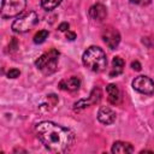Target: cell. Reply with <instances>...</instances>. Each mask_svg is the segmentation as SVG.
Masks as SVG:
<instances>
[{"label": "cell", "mask_w": 154, "mask_h": 154, "mask_svg": "<svg viewBox=\"0 0 154 154\" xmlns=\"http://www.w3.org/2000/svg\"><path fill=\"white\" fill-rule=\"evenodd\" d=\"M89 16L91 19L101 22L107 16V8L102 4H95L89 8Z\"/></svg>", "instance_id": "11"}, {"label": "cell", "mask_w": 154, "mask_h": 154, "mask_svg": "<svg viewBox=\"0 0 154 154\" xmlns=\"http://www.w3.org/2000/svg\"><path fill=\"white\" fill-rule=\"evenodd\" d=\"M106 91L108 94V101L112 105H118L120 102V99H122L120 90L116 84H108L106 87Z\"/></svg>", "instance_id": "12"}, {"label": "cell", "mask_w": 154, "mask_h": 154, "mask_svg": "<svg viewBox=\"0 0 154 154\" xmlns=\"http://www.w3.org/2000/svg\"><path fill=\"white\" fill-rule=\"evenodd\" d=\"M130 1H131V2H136V4H138L141 0H130Z\"/></svg>", "instance_id": "21"}, {"label": "cell", "mask_w": 154, "mask_h": 154, "mask_svg": "<svg viewBox=\"0 0 154 154\" xmlns=\"http://www.w3.org/2000/svg\"><path fill=\"white\" fill-rule=\"evenodd\" d=\"M101 96H102V94H101L100 88L95 87V88L91 90V93H90V95H89L88 99H83V100H79V101L75 102L73 109H75V111H79V109H82V108L89 107L90 105L97 103V102L101 100Z\"/></svg>", "instance_id": "8"}, {"label": "cell", "mask_w": 154, "mask_h": 154, "mask_svg": "<svg viewBox=\"0 0 154 154\" xmlns=\"http://www.w3.org/2000/svg\"><path fill=\"white\" fill-rule=\"evenodd\" d=\"M38 22V16L34 11H29L19 16L12 23V30L14 32H26Z\"/></svg>", "instance_id": "4"}, {"label": "cell", "mask_w": 154, "mask_h": 154, "mask_svg": "<svg viewBox=\"0 0 154 154\" xmlns=\"http://www.w3.org/2000/svg\"><path fill=\"white\" fill-rule=\"evenodd\" d=\"M66 38L67 40H70V41H73L75 38H76V34L75 32H72V31H66Z\"/></svg>", "instance_id": "20"}, {"label": "cell", "mask_w": 154, "mask_h": 154, "mask_svg": "<svg viewBox=\"0 0 154 154\" xmlns=\"http://www.w3.org/2000/svg\"><path fill=\"white\" fill-rule=\"evenodd\" d=\"M19 75H20V71L18 69H10L7 71V77L8 78H17V77H19Z\"/></svg>", "instance_id": "17"}, {"label": "cell", "mask_w": 154, "mask_h": 154, "mask_svg": "<svg viewBox=\"0 0 154 154\" xmlns=\"http://www.w3.org/2000/svg\"><path fill=\"white\" fill-rule=\"evenodd\" d=\"M101 36H102V40H103V42L106 43V46H107L108 48H111V49L117 48V46H118L119 42H120V34H119V31H118L116 28L111 26V25L106 26V28L102 30Z\"/></svg>", "instance_id": "7"}, {"label": "cell", "mask_w": 154, "mask_h": 154, "mask_svg": "<svg viewBox=\"0 0 154 154\" xmlns=\"http://www.w3.org/2000/svg\"><path fill=\"white\" fill-rule=\"evenodd\" d=\"M26 0H2L1 4V17L12 18L24 11Z\"/></svg>", "instance_id": "5"}, {"label": "cell", "mask_w": 154, "mask_h": 154, "mask_svg": "<svg viewBox=\"0 0 154 154\" xmlns=\"http://www.w3.org/2000/svg\"><path fill=\"white\" fill-rule=\"evenodd\" d=\"M48 31L47 30H40L38 32H36L35 34V36H34V42L35 43H43L45 41H46V38L48 37Z\"/></svg>", "instance_id": "16"}, {"label": "cell", "mask_w": 154, "mask_h": 154, "mask_svg": "<svg viewBox=\"0 0 154 154\" xmlns=\"http://www.w3.org/2000/svg\"><path fill=\"white\" fill-rule=\"evenodd\" d=\"M131 67H132V70H135V71H140V70H141V64H140L137 60H135V61L131 63Z\"/></svg>", "instance_id": "19"}, {"label": "cell", "mask_w": 154, "mask_h": 154, "mask_svg": "<svg viewBox=\"0 0 154 154\" xmlns=\"http://www.w3.org/2000/svg\"><path fill=\"white\" fill-rule=\"evenodd\" d=\"M35 130L38 140L53 153H64L75 142V135L71 130L48 120L36 124Z\"/></svg>", "instance_id": "1"}, {"label": "cell", "mask_w": 154, "mask_h": 154, "mask_svg": "<svg viewBox=\"0 0 154 154\" xmlns=\"http://www.w3.org/2000/svg\"><path fill=\"white\" fill-rule=\"evenodd\" d=\"M58 60H59V52L57 49L52 48L48 52L43 53L35 61V65H36V67L42 73H45V75H52L53 72L57 71Z\"/></svg>", "instance_id": "3"}, {"label": "cell", "mask_w": 154, "mask_h": 154, "mask_svg": "<svg viewBox=\"0 0 154 154\" xmlns=\"http://www.w3.org/2000/svg\"><path fill=\"white\" fill-rule=\"evenodd\" d=\"M125 63L120 57H114L112 60V70L109 72V77H116L118 75H120L124 70Z\"/></svg>", "instance_id": "14"}, {"label": "cell", "mask_w": 154, "mask_h": 154, "mask_svg": "<svg viewBox=\"0 0 154 154\" xmlns=\"http://www.w3.org/2000/svg\"><path fill=\"white\" fill-rule=\"evenodd\" d=\"M79 87H81V79L75 76L59 82V89L66 91H76L79 89Z\"/></svg>", "instance_id": "10"}, {"label": "cell", "mask_w": 154, "mask_h": 154, "mask_svg": "<svg viewBox=\"0 0 154 154\" xmlns=\"http://www.w3.org/2000/svg\"><path fill=\"white\" fill-rule=\"evenodd\" d=\"M112 153L116 154H128L134 152V147L129 142H123V141H117L112 146Z\"/></svg>", "instance_id": "13"}, {"label": "cell", "mask_w": 154, "mask_h": 154, "mask_svg": "<svg viewBox=\"0 0 154 154\" xmlns=\"http://www.w3.org/2000/svg\"><path fill=\"white\" fill-rule=\"evenodd\" d=\"M132 88L138 93L152 95L154 93V82L147 76H137L132 81Z\"/></svg>", "instance_id": "6"}, {"label": "cell", "mask_w": 154, "mask_h": 154, "mask_svg": "<svg viewBox=\"0 0 154 154\" xmlns=\"http://www.w3.org/2000/svg\"><path fill=\"white\" fill-rule=\"evenodd\" d=\"M69 23H66V22H64V23H61L59 26H58V29H59V31H67L69 30Z\"/></svg>", "instance_id": "18"}, {"label": "cell", "mask_w": 154, "mask_h": 154, "mask_svg": "<svg viewBox=\"0 0 154 154\" xmlns=\"http://www.w3.org/2000/svg\"><path fill=\"white\" fill-rule=\"evenodd\" d=\"M83 64L93 72H102L107 66V58L105 52L97 46H90L83 53Z\"/></svg>", "instance_id": "2"}, {"label": "cell", "mask_w": 154, "mask_h": 154, "mask_svg": "<svg viewBox=\"0 0 154 154\" xmlns=\"http://www.w3.org/2000/svg\"><path fill=\"white\" fill-rule=\"evenodd\" d=\"M97 119H99L100 123L106 124V125H109V124H113L114 123V120H116V113L109 107L102 106V107H100V109L97 112Z\"/></svg>", "instance_id": "9"}, {"label": "cell", "mask_w": 154, "mask_h": 154, "mask_svg": "<svg viewBox=\"0 0 154 154\" xmlns=\"http://www.w3.org/2000/svg\"><path fill=\"white\" fill-rule=\"evenodd\" d=\"M61 0H41V6L46 11H52L60 5Z\"/></svg>", "instance_id": "15"}]
</instances>
